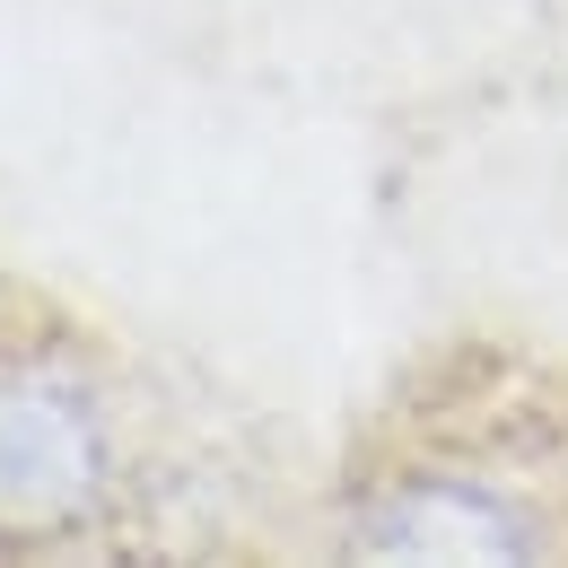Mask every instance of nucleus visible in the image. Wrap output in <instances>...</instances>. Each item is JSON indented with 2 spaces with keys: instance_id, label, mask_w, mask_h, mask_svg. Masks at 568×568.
Returning <instances> with one entry per match:
<instances>
[{
  "instance_id": "f257e3e1",
  "label": "nucleus",
  "mask_w": 568,
  "mask_h": 568,
  "mask_svg": "<svg viewBox=\"0 0 568 568\" xmlns=\"http://www.w3.org/2000/svg\"><path fill=\"white\" fill-rule=\"evenodd\" d=\"M105 481V446L71 394L0 385V534H62Z\"/></svg>"
}]
</instances>
